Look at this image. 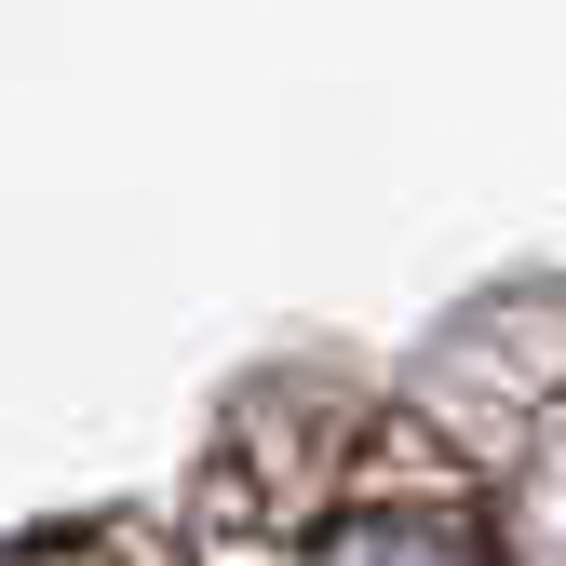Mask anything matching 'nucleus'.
I'll use <instances>...</instances> for the list:
<instances>
[{"label": "nucleus", "mask_w": 566, "mask_h": 566, "mask_svg": "<svg viewBox=\"0 0 566 566\" xmlns=\"http://www.w3.org/2000/svg\"><path fill=\"white\" fill-rule=\"evenodd\" d=\"M311 566H500V553H485L459 513H350Z\"/></svg>", "instance_id": "1"}]
</instances>
